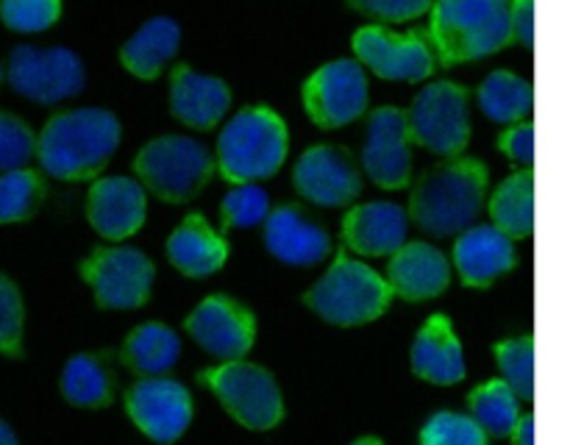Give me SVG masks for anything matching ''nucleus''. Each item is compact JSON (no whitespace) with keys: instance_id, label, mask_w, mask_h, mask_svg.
Listing matches in <instances>:
<instances>
[{"instance_id":"nucleus-5","label":"nucleus","mask_w":570,"mask_h":445,"mask_svg":"<svg viewBox=\"0 0 570 445\" xmlns=\"http://www.w3.org/2000/svg\"><path fill=\"white\" fill-rule=\"evenodd\" d=\"M390 300L387 278L348 256H337L326 276L304 295V304L334 326H365L387 312Z\"/></svg>"},{"instance_id":"nucleus-9","label":"nucleus","mask_w":570,"mask_h":445,"mask_svg":"<svg viewBox=\"0 0 570 445\" xmlns=\"http://www.w3.org/2000/svg\"><path fill=\"white\" fill-rule=\"evenodd\" d=\"M81 278L104 309H137L150 298L156 267L137 248H95L81 261Z\"/></svg>"},{"instance_id":"nucleus-20","label":"nucleus","mask_w":570,"mask_h":445,"mask_svg":"<svg viewBox=\"0 0 570 445\" xmlns=\"http://www.w3.org/2000/svg\"><path fill=\"white\" fill-rule=\"evenodd\" d=\"M410 215L399 204L373 200L354 206L343 220V239L362 256H393L406 243Z\"/></svg>"},{"instance_id":"nucleus-38","label":"nucleus","mask_w":570,"mask_h":445,"mask_svg":"<svg viewBox=\"0 0 570 445\" xmlns=\"http://www.w3.org/2000/svg\"><path fill=\"white\" fill-rule=\"evenodd\" d=\"M348 3L360 14L379 22H406L432 9V0H348Z\"/></svg>"},{"instance_id":"nucleus-4","label":"nucleus","mask_w":570,"mask_h":445,"mask_svg":"<svg viewBox=\"0 0 570 445\" xmlns=\"http://www.w3.org/2000/svg\"><path fill=\"white\" fill-rule=\"evenodd\" d=\"M289 134L282 117L267 106L237 111L217 139V170L232 184H256L282 170Z\"/></svg>"},{"instance_id":"nucleus-10","label":"nucleus","mask_w":570,"mask_h":445,"mask_svg":"<svg viewBox=\"0 0 570 445\" xmlns=\"http://www.w3.org/2000/svg\"><path fill=\"white\" fill-rule=\"evenodd\" d=\"M83 65L67 48H33L20 44L9 56L11 89L37 103H59L83 89Z\"/></svg>"},{"instance_id":"nucleus-24","label":"nucleus","mask_w":570,"mask_h":445,"mask_svg":"<svg viewBox=\"0 0 570 445\" xmlns=\"http://www.w3.org/2000/svg\"><path fill=\"white\" fill-rule=\"evenodd\" d=\"M167 259L189 278H206L220 270L228 259V245L204 215H187L167 239Z\"/></svg>"},{"instance_id":"nucleus-8","label":"nucleus","mask_w":570,"mask_h":445,"mask_svg":"<svg viewBox=\"0 0 570 445\" xmlns=\"http://www.w3.org/2000/svg\"><path fill=\"white\" fill-rule=\"evenodd\" d=\"M410 139L438 156L456 159L471 142L468 89L454 81H434L417 92L406 115Z\"/></svg>"},{"instance_id":"nucleus-19","label":"nucleus","mask_w":570,"mask_h":445,"mask_svg":"<svg viewBox=\"0 0 570 445\" xmlns=\"http://www.w3.org/2000/svg\"><path fill=\"white\" fill-rule=\"evenodd\" d=\"M518 254L512 239L495 226H471L454 245V267L468 287L484 289L515 267Z\"/></svg>"},{"instance_id":"nucleus-44","label":"nucleus","mask_w":570,"mask_h":445,"mask_svg":"<svg viewBox=\"0 0 570 445\" xmlns=\"http://www.w3.org/2000/svg\"><path fill=\"white\" fill-rule=\"evenodd\" d=\"M0 78H3V67H0Z\"/></svg>"},{"instance_id":"nucleus-35","label":"nucleus","mask_w":570,"mask_h":445,"mask_svg":"<svg viewBox=\"0 0 570 445\" xmlns=\"http://www.w3.org/2000/svg\"><path fill=\"white\" fill-rule=\"evenodd\" d=\"M61 17V0H0V20L20 33L48 31Z\"/></svg>"},{"instance_id":"nucleus-6","label":"nucleus","mask_w":570,"mask_h":445,"mask_svg":"<svg viewBox=\"0 0 570 445\" xmlns=\"http://www.w3.org/2000/svg\"><path fill=\"white\" fill-rule=\"evenodd\" d=\"M134 170L145 187L167 204L193 200L215 170L209 148L193 137L150 139L137 154Z\"/></svg>"},{"instance_id":"nucleus-43","label":"nucleus","mask_w":570,"mask_h":445,"mask_svg":"<svg viewBox=\"0 0 570 445\" xmlns=\"http://www.w3.org/2000/svg\"><path fill=\"white\" fill-rule=\"evenodd\" d=\"M351 445H384V443L379 437H362V439H356V443H351Z\"/></svg>"},{"instance_id":"nucleus-11","label":"nucleus","mask_w":570,"mask_h":445,"mask_svg":"<svg viewBox=\"0 0 570 445\" xmlns=\"http://www.w3.org/2000/svg\"><path fill=\"white\" fill-rule=\"evenodd\" d=\"M301 95L306 111L321 128L348 126L367 109L365 70L351 59L328 61L306 78Z\"/></svg>"},{"instance_id":"nucleus-37","label":"nucleus","mask_w":570,"mask_h":445,"mask_svg":"<svg viewBox=\"0 0 570 445\" xmlns=\"http://www.w3.org/2000/svg\"><path fill=\"white\" fill-rule=\"evenodd\" d=\"M22 323H26V309H22L20 289L0 273V354L20 359Z\"/></svg>"},{"instance_id":"nucleus-29","label":"nucleus","mask_w":570,"mask_h":445,"mask_svg":"<svg viewBox=\"0 0 570 445\" xmlns=\"http://www.w3.org/2000/svg\"><path fill=\"white\" fill-rule=\"evenodd\" d=\"M479 103H482V111L490 120L518 122L534 106L532 83L518 78L515 72L495 70L484 78L482 89H479Z\"/></svg>"},{"instance_id":"nucleus-31","label":"nucleus","mask_w":570,"mask_h":445,"mask_svg":"<svg viewBox=\"0 0 570 445\" xmlns=\"http://www.w3.org/2000/svg\"><path fill=\"white\" fill-rule=\"evenodd\" d=\"M45 181L33 170H9L0 176V226L22 222L42 206Z\"/></svg>"},{"instance_id":"nucleus-26","label":"nucleus","mask_w":570,"mask_h":445,"mask_svg":"<svg viewBox=\"0 0 570 445\" xmlns=\"http://www.w3.org/2000/svg\"><path fill=\"white\" fill-rule=\"evenodd\" d=\"M178 356H181V339L161 323H142L128 334L122 345V362L142 378L170 373Z\"/></svg>"},{"instance_id":"nucleus-13","label":"nucleus","mask_w":570,"mask_h":445,"mask_svg":"<svg viewBox=\"0 0 570 445\" xmlns=\"http://www.w3.org/2000/svg\"><path fill=\"white\" fill-rule=\"evenodd\" d=\"M126 409L134 426L159 445L176 443L193 423V398H189V389L176 378H139L128 389Z\"/></svg>"},{"instance_id":"nucleus-1","label":"nucleus","mask_w":570,"mask_h":445,"mask_svg":"<svg viewBox=\"0 0 570 445\" xmlns=\"http://www.w3.org/2000/svg\"><path fill=\"white\" fill-rule=\"evenodd\" d=\"M120 145V120L106 109H70L50 117L37 139L39 165L61 181L95 178Z\"/></svg>"},{"instance_id":"nucleus-30","label":"nucleus","mask_w":570,"mask_h":445,"mask_svg":"<svg viewBox=\"0 0 570 445\" xmlns=\"http://www.w3.org/2000/svg\"><path fill=\"white\" fill-rule=\"evenodd\" d=\"M468 406H471L473 421L484 428V434H493V437H510L521 417V398L512 393L504 378H493L473 389L468 395Z\"/></svg>"},{"instance_id":"nucleus-42","label":"nucleus","mask_w":570,"mask_h":445,"mask_svg":"<svg viewBox=\"0 0 570 445\" xmlns=\"http://www.w3.org/2000/svg\"><path fill=\"white\" fill-rule=\"evenodd\" d=\"M0 445H20L17 434L11 432L9 423H3V421H0Z\"/></svg>"},{"instance_id":"nucleus-15","label":"nucleus","mask_w":570,"mask_h":445,"mask_svg":"<svg viewBox=\"0 0 570 445\" xmlns=\"http://www.w3.org/2000/svg\"><path fill=\"white\" fill-rule=\"evenodd\" d=\"M410 142L406 111L395 106H382L373 111L367 122L365 148H362V165L373 184L382 189H404L412 181Z\"/></svg>"},{"instance_id":"nucleus-34","label":"nucleus","mask_w":570,"mask_h":445,"mask_svg":"<svg viewBox=\"0 0 570 445\" xmlns=\"http://www.w3.org/2000/svg\"><path fill=\"white\" fill-rule=\"evenodd\" d=\"M421 445H488V434L473 417L438 412L421 428Z\"/></svg>"},{"instance_id":"nucleus-32","label":"nucleus","mask_w":570,"mask_h":445,"mask_svg":"<svg viewBox=\"0 0 570 445\" xmlns=\"http://www.w3.org/2000/svg\"><path fill=\"white\" fill-rule=\"evenodd\" d=\"M495 362L501 367V376L510 384L512 393L521 400L534 398V337L504 339L495 345Z\"/></svg>"},{"instance_id":"nucleus-40","label":"nucleus","mask_w":570,"mask_h":445,"mask_svg":"<svg viewBox=\"0 0 570 445\" xmlns=\"http://www.w3.org/2000/svg\"><path fill=\"white\" fill-rule=\"evenodd\" d=\"M512 39L532 48L534 42V0H512L510 3Z\"/></svg>"},{"instance_id":"nucleus-28","label":"nucleus","mask_w":570,"mask_h":445,"mask_svg":"<svg viewBox=\"0 0 570 445\" xmlns=\"http://www.w3.org/2000/svg\"><path fill=\"white\" fill-rule=\"evenodd\" d=\"M61 393L72 406L100 409L115 398V376L100 356L76 354L61 370Z\"/></svg>"},{"instance_id":"nucleus-33","label":"nucleus","mask_w":570,"mask_h":445,"mask_svg":"<svg viewBox=\"0 0 570 445\" xmlns=\"http://www.w3.org/2000/svg\"><path fill=\"white\" fill-rule=\"evenodd\" d=\"M271 198L259 184H237L220 204L223 228H254L265 222Z\"/></svg>"},{"instance_id":"nucleus-41","label":"nucleus","mask_w":570,"mask_h":445,"mask_svg":"<svg viewBox=\"0 0 570 445\" xmlns=\"http://www.w3.org/2000/svg\"><path fill=\"white\" fill-rule=\"evenodd\" d=\"M512 445H534V415L529 412L527 417H518L515 428L510 432Z\"/></svg>"},{"instance_id":"nucleus-36","label":"nucleus","mask_w":570,"mask_h":445,"mask_svg":"<svg viewBox=\"0 0 570 445\" xmlns=\"http://www.w3.org/2000/svg\"><path fill=\"white\" fill-rule=\"evenodd\" d=\"M37 154V137L20 117L0 111V170H20Z\"/></svg>"},{"instance_id":"nucleus-7","label":"nucleus","mask_w":570,"mask_h":445,"mask_svg":"<svg viewBox=\"0 0 570 445\" xmlns=\"http://www.w3.org/2000/svg\"><path fill=\"white\" fill-rule=\"evenodd\" d=\"M198 382L212 389L228 409V415L243 423L245 428L267 432L284 421V398L276 378L254 362H223V365L200 373Z\"/></svg>"},{"instance_id":"nucleus-25","label":"nucleus","mask_w":570,"mask_h":445,"mask_svg":"<svg viewBox=\"0 0 570 445\" xmlns=\"http://www.w3.org/2000/svg\"><path fill=\"white\" fill-rule=\"evenodd\" d=\"M178 42H181L178 22L170 17H154L122 44L120 61L131 76L150 81L176 56Z\"/></svg>"},{"instance_id":"nucleus-21","label":"nucleus","mask_w":570,"mask_h":445,"mask_svg":"<svg viewBox=\"0 0 570 445\" xmlns=\"http://www.w3.org/2000/svg\"><path fill=\"white\" fill-rule=\"evenodd\" d=\"M265 245L278 261L317 265L332 254V237L309 220L298 206H278L265 217Z\"/></svg>"},{"instance_id":"nucleus-16","label":"nucleus","mask_w":570,"mask_h":445,"mask_svg":"<svg viewBox=\"0 0 570 445\" xmlns=\"http://www.w3.org/2000/svg\"><path fill=\"white\" fill-rule=\"evenodd\" d=\"M295 189L321 206H345L360 198L362 176L348 150L337 145H315L293 170Z\"/></svg>"},{"instance_id":"nucleus-12","label":"nucleus","mask_w":570,"mask_h":445,"mask_svg":"<svg viewBox=\"0 0 570 445\" xmlns=\"http://www.w3.org/2000/svg\"><path fill=\"white\" fill-rule=\"evenodd\" d=\"M354 53L387 81L415 83L434 72V50L423 33H393L382 26H365L354 33Z\"/></svg>"},{"instance_id":"nucleus-39","label":"nucleus","mask_w":570,"mask_h":445,"mask_svg":"<svg viewBox=\"0 0 570 445\" xmlns=\"http://www.w3.org/2000/svg\"><path fill=\"white\" fill-rule=\"evenodd\" d=\"M499 148L510 156L515 165H523L529 170L534 161V126L532 122H521V126L510 128L507 134H501Z\"/></svg>"},{"instance_id":"nucleus-17","label":"nucleus","mask_w":570,"mask_h":445,"mask_svg":"<svg viewBox=\"0 0 570 445\" xmlns=\"http://www.w3.org/2000/svg\"><path fill=\"white\" fill-rule=\"evenodd\" d=\"M145 211H148V195L142 184L134 178H98L87 195L89 226L111 243L134 237L142 228Z\"/></svg>"},{"instance_id":"nucleus-23","label":"nucleus","mask_w":570,"mask_h":445,"mask_svg":"<svg viewBox=\"0 0 570 445\" xmlns=\"http://www.w3.org/2000/svg\"><path fill=\"white\" fill-rule=\"evenodd\" d=\"M412 370L429 384L451 387L465 378V350L445 315H432L412 345Z\"/></svg>"},{"instance_id":"nucleus-14","label":"nucleus","mask_w":570,"mask_h":445,"mask_svg":"<svg viewBox=\"0 0 570 445\" xmlns=\"http://www.w3.org/2000/svg\"><path fill=\"white\" fill-rule=\"evenodd\" d=\"M195 343L223 362L243 359L256 337L254 312L228 295H209L184 323Z\"/></svg>"},{"instance_id":"nucleus-22","label":"nucleus","mask_w":570,"mask_h":445,"mask_svg":"<svg viewBox=\"0 0 570 445\" xmlns=\"http://www.w3.org/2000/svg\"><path fill=\"white\" fill-rule=\"evenodd\" d=\"M232 106V89L215 76H200L193 67H176L170 81V109L184 126L209 131L226 117Z\"/></svg>"},{"instance_id":"nucleus-2","label":"nucleus","mask_w":570,"mask_h":445,"mask_svg":"<svg viewBox=\"0 0 570 445\" xmlns=\"http://www.w3.org/2000/svg\"><path fill=\"white\" fill-rule=\"evenodd\" d=\"M488 167L476 159H451L432 167L410 198V217L434 237H454L482 215Z\"/></svg>"},{"instance_id":"nucleus-3","label":"nucleus","mask_w":570,"mask_h":445,"mask_svg":"<svg viewBox=\"0 0 570 445\" xmlns=\"http://www.w3.org/2000/svg\"><path fill=\"white\" fill-rule=\"evenodd\" d=\"M429 37L445 67L499 53L512 39L510 0H438Z\"/></svg>"},{"instance_id":"nucleus-27","label":"nucleus","mask_w":570,"mask_h":445,"mask_svg":"<svg viewBox=\"0 0 570 445\" xmlns=\"http://www.w3.org/2000/svg\"><path fill=\"white\" fill-rule=\"evenodd\" d=\"M490 217L510 239H527L534 231V172L523 170L507 178L490 200Z\"/></svg>"},{"instance_id":"nucleus-18","label":"nucleus","mask_w":570,"mask_h":445,"mask_svg":"<svg viewBox=\"0 0 570 445\" xmlns=\"http://www.w3.org/2000/svg\"><path fill=\"white\" fill-rule=\"evenodd\" d=\"M387 284L404 300L438 298L451 284V265L429 243H404L387 265Z\"/></svg>"}]
</instances>
